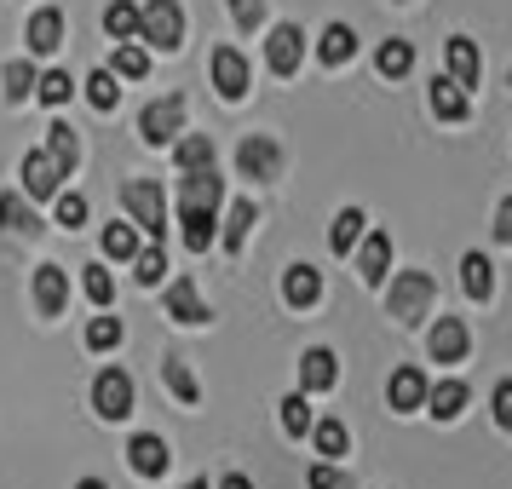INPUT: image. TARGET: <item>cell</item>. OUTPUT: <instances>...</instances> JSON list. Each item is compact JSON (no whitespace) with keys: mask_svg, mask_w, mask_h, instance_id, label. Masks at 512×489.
I'll return each instance as SVG.
<instances>
[{"mask_svg":"<svg viewBox=\"0 0 512 489\" xmlns=\"http://www.w3.org/2000/svg\"><path fill=\"white\" fill-rule=\"evenodd\" d=\"M139 41H150L156 52H173L185 41V12H179V0H144L139 6Z\"/></svg>","mask_w":512,"mask_h":489,"instance_id":"cell-1","label":"cell"},{"mask_svg":"<svg viewBox=\"0 0 512 489\" xmlns=\"http://www.w3.org/2000/svg\"><path fill=\"white\" fill-rule=\"evenodd\" d=\"M121 202H127L133 225H139L150 242H162V231H167V202H162V190L150 185V179H133V185H121Z\"/></svg>","mask_w":512,"mask_h":489,"instance_id":"cell-2","label":"cell"},{"mask_svg":"<svg viewBox=\"0 0 512 489\" xmlns=\"http://www.w3.org/2000/svg\"><path fill=\"white\" fill-rule=\"evenodd\" d=\"M179 133H185V98L179 93L144 104V116H139V139L144 144H173Z\"/></svg>","mask_w":512,"mask_h":489,"instance_id":"cell-3","label":"cell"},{"mask_svg":"<svg viewBox=\"0 0 512 489\" xmlns=\"http://www.w3.org/2000/svg\"><path fill=\"white\" fill-rule=\"evenodd\" d=\"M236 167L248 173V179H277L282 173V144L271 133H254V139L236 144Z\"/></svg>","mask_w":512,"mask_h":489,"instance_id":"cell-4","label":"cell"},{"mask_svg":"<svg viewBox=\"0 0 512 489\" xmlns=\"http://www.w3.org/2000/svg\"><path fill=\"white\" fill-rule=\"evenodd\" d=\"M64 179H70V173L52 162L47 150H29V156H24V196H29V202H52Z\"/></svg>","mask_w":512,"mask_h":489,"instance_id":"cell-5","label":"cell"},{"mask_svg":"<svg viewBox=\"0 0 512 489\" xmlns=\"http://www.w3.org/2000/svg\"><path fill=\"white\" fill-rule=\"evenodd\" d=\"M93 403H98V415L104 420H127L133 415V380L121 369H104L93 380Z\"/></svg>","mask_w":512,"mask_h":489,"instance_id":"cell-6","label":"cell"},{"mask_svg":"<svg viewBox=\"0 0 512 489\" xmlns=\"http://www.w3.org/2000/svg\"><path fill=\"white\" fill-rule=\"evenodd\" d=\"M426 305H432V277H426V271H403V277L392 282V317L415 323Z\"/></svg>","mask_w":512,"mask_h":489,"instance_id":"cell-7","label":"cell"},{"mask_svg":"<svg viewBox=\"0 0 512 489\" xmlns=\"http://www.w3.org/2000/svg\"><path fill=\"white\" fill-rule=\"evenodd\" d=\"M466 351H472L466 317H438L432 323V363H466Z\"/></svg>","mask_w":512,"mask_h":489,"instance_id":"cell-8","label":"cell"},{"mask_svg":"<svg viewBox=\"0 0 512 489\" xmlns=\"http://www.w3.org/2000/svg\"><path fill=\"white\" fill-rule=\"evenodd\" d=\"M300 58H305V35L294 24H282V29L265 35V64H271L277 75H294L300 70Z\"/></svg>","mask_w":512,"mask_h":489,"instance_id":"cell-9","label":"cell"},{"mask_svg":"<svg viewBox=\"0 0 512 489\" xmlns=\"http://www.w3.org/2000/svg\"><path fill=\"white\" fill-rule=\"evenodd\" d=\"M213 87H219V98H248V58L236 47H219L213 52Z\"/></svg>","mask_w":512,"mask_h":489,"instance_id":"cell-10","label":"cell"},{"mask_svg":"<svg viewBox=\"0 0 512 489\" xmlns=\"http://www.w3.org/2000/svg\"><path fill=\"white\" fill-rule=\"evenodd\" d=\"M426 392H432V380H426L415 363H403V369L392 374V386H386V397H392L397 415H415V409H426Z\"/></svg>","mask_w":512,"mask_h":489,"instance_id":"cell-11","label":"cell"},{"mask_svg":"<svg viewBox=\"0 0 512 489\" xmlns=\"http://www.w3.org/2000/svg\"><path fill=\"white\" fill-rule=\"evenodd\" d=\"M167 461H173V455H167V443L156 438V432H139V438H127V466H133L139 478H162Z\"/></svg>","mask_w":512,"mask_h":489,"instance_id":"cell-12","label":"cell"},{"mask_svg":"<svg viewBox=\"0 0 512 489\" xmlns=\"http://www.w3.org/2000/svg\"><path fill=\"white\" fill-rule=\"evenodd\" d=\"M282 300L294 305V311H311V305L323 300V271H317V265H288V277H282Z\"/></svg>","mask_w":512,"mask_h":489,"instance_id":"cell-13","label":"cell"},{"mask_svg":"<svg viewBox=\"0 0 512 489\" xmlns=\"http://www.w3.org/2000/svg\"><path fill=\"white\" fill-rule=\"evenodd\" d=\"M24 41H29V52H35V58H52V52L64 47V12H58V6L35 12V18H29V29H24Z\"/></svg>","mask_w":512,"mask_h":489,"instance_id":"cell-14","label":"cell"},{"mask_svg":"<svg viewBox=\"0 0 512 489\" xmlns=\"http://www.w3.org/2000/svg\"><path fill=\"white\" fill-rule=\"evenodd\" d=\"M334 380H340V357L328 346H311L300 357V392H328Z\"/></svg>","mask_w":512,"mask_h":489,"instance_id":"cell-15","label":"cell"},{"mask_svg":"<svg viewBox=\"0 0 512 489\" xmlns=\"http://www.w3.org/2000/svg\"><path fill=\"white\" fill-rule=\"evenodd\" d=\"M357 265H363V282H386L392 277V236L386 231H374V236H363V242H357Z\"/></svg>","mask_w":512,"mask_h":489,"instance_id":"cell-16","label":"cell"},{"mask_svg":"<svg viewBox=\"0 0 512 489\" xmlns=\"http://www.w3.org/2000/svg\"><path fill=\"white\" fill-rule=\"evenodd\" d=\"M466 110H472V93H466L455 75H438V81H432V116L438 121H466Z\"/></svg>","mask_w":512,"mask_h":489,"instance_id":"cell-17","label":"cell"},{"mask_svg":"<svg viewBox=\"0 0 512 489\" xmlns=\"http://www.w3.org/2000/svg\"><path fill=\"white\" fill-rule=\"evenodd\" d=\"M35 305H41L47 317H58V311L70 305V277H64L58 265H41V271H35Z\"/></svg>","mask_w":512,"mask_h":489,"instance_id":"cell-18","label":"cell"},{"mask_svg":"<svg viewBox=\"0 0 512 489\" xmlns=\"http://www.w3.org/2000/svg\"><path fill=\"white\" fill-rule=\"evenodd\" d=\"M167 317H173V323H208V305L190 288V277L167 282Z\"/></svg>","mask_w":512,"mask_h":489,"instance_id":"cell-19","label":"cell"},{"mask_svg":"<svg viewBox=\"0 0 512 489\" xmlns=\"http://www.w3.org/2000/svg\"><path fill=\"white\" fill-rule=\"evenodd\" d=\"M443 58H449V75H455V81H461L466 93H472V87H478V70H484V58H478V47H472L466 35H455V41L443 47Z\"/></svg>","mask_w":512,"mask_h":489,"instance_id":"cell-20","label":"cell"},{"mask_svg":"<svg viewBox=\"0 0 512 489\" xmlns=\"http://www.w3.org/2000/svg\"><path fill=\"white\" fill-rule=\"evenodd\" d=\"M213 213L219 208V179H213V167L208 173H185V196H179V213Z\"/></svg>","mask_w":512,"mask_h":489,"instance_id":"cell-21","label":"cell"},{"mask_svg":"<svg viewBox=\"0 0 512 489\" xmlns=\"http://www.w3.org/2000/svg\"><path fill=\"white\" fill-rule=\"evenodd\" d=\"M461 409H466V380H438L426 392V415L432 420H455Z\"/></svg>","mask_w":512,"mask_h":489,"instance_id":"cell-22","label":"cell"},{"mask_svg":"<svg viewBox=\"0 0 512 489\" xmlns=\"http://www.w3.org/2000/svg\"><path fill=\"white\" fill-rule=\"evenodd\" d=\"M116 81H121L116 70H93L87 81H81V93H87V104H93L98 116H110V110L121 104V87H116Z\"/></svg>","mask_w":512,"mask_h":489,"instance_id":"cell-23","label":"cell"},{"mask_svg":"<svg viewBox=\"0 0 512 489\" xmlns=\"http://www.w3.org/2000/svg\"><path fill=\"white\" fill-rule=\"evenodd\" d=\"M162 380H167V392L179 397L185 409H196V403H202V386H196V374H190L179 357H162Z\"/></svg>","mask_w":512,"mask_h":489,"instance_id":"cell-24","label":"cell"},{"mask_svg":"<svg viewBox=\"0 0 512 489\" xmlns=\"http://www.w3.org/2000/svg\"><path fill=\"white\" fill-rule=\"evenodd\" d=\"M461 288L472 300H489V294H495V265H489L484 254H466L461 259Z\"/></svg>","mask_w":512,"mask_h":489,"instance_id":"cell-25","label":"cell"},{"mask_svg":"<svg viewBox=\"0 0 512 489\" xmlns=\"http://www.w3.org/2000/svg\"><path fill=\"white\" fill-rule=\"evenodd\" d=\"M173 162H179V173H208L213 167V144L202 139V133H185V139L173 144Z\"/></svg>","mask_w":512,"mask_h":489,"instance_id":"cell-26","label":"cell"},{"mask_svg":"<svg viewBox=\"0 0 512 489\" xmlns=\"http://www.w3.org/2000/svg\"><path fill=\"white\" fill-rule=\"evenodd\" d=\"M363 225H369V219H363V208H340V213H334V231H328L334 254H351V248L363 242Z\"/></svg>","mask_w":512,"mask_h":489,"instance_id":"cell-27","label":"cell"},{"mask_svg":"<svg viewBox=\"0 0 512 489\" xmlns=\"http://www.w3.org/2000/svg\"><path fill=\"white\" fill-rule=\"evenodd\" d=\"M179 236H185L190 254H202V248H213V236H219V225H213V213H179Z\"/></svg>","mask_w":512,"mask_h":489,"instance_id":"cell-28","label":"cell"},{"mask_svg":"<svg viewBox=\"0 0 512 489\" xmlns=\"http://www.w3.org/2000/svg\"><path fill=\"white\" fill-rule=\"evenodd\" d=\"M351 52H357V35H351V24H328L323 41H317V58H323V64H346Z\"/></svg>","mask_w":512,"mask_h":489,"instance_id":"cell-29","label":"cell"},{"mask_svg":"<svg viewBox=\"0 0 512 489\" xmlns=\"http://www.w3.org/2000/svg\"><path fill=\"white\" fill-rule=\"evenodd\" d=\"M104 29H110L116 41H133V35H139V6H133V0H110V6H104Z\"/></svg>","mask_w":512,"mask_h":489,"instance_id":"cell-30","label":"cell"},{"mask_svg":"<svg viewBox=\"0 0 512 489\" xmlns=\"http://www.w3.org/2000/svg\"><path fill=\"white\" fill-rule=\"evenodd\" d=\"M162 277H167V254H162V242H150L144 254H133V282H139V288H156Z\"/></svg>","mask_w":512,"mask_h":489,"instance_id":"cell-31","label":"cell"},{"mask_svg":"<svg viewBox=\"0 0 512 489\" xmlns=\"http://www.w3.org/2000/svg\"><path fill=\"white\" fill-rule=\"evenodd\" d=\"M311 443L334 461V455H346V449H351V432L340 426V420H311Z\"/></svg>","mask_w":512,"mask_h":489,"instance_id":"cell-32","label":"cell"},{"mask_svg":"<svg viewBox=\"0 0 512 489\" xmlns=\"http://www.w3.org/2000/svg\"><path fill=\"white\" fill-rule=\"evenodd\" d=\"M374 64H380V75H386V81H397V75H409V70H415V47H409V41H386Z\"/></svg>","mask_w":512,"mask_h":489,"instance_id":"cell-33","label":"cell"},{"mask_svg":"<svg viewBox=\"0 0 512 489\" xmlns=\"http://www.w3.org/2000/svg\"><path fill=\"white\" fill-rule=\"evenodd\" d=\"M110 70H116L121 81H144V75H150V52L133 47V41H121V47H116V64H110Z\"/></svg>","mask_w":512,"mask_h":489,"instance_id":"cell-34","label":"cell"},{"mask_svg":"<svg viewBox=\"0 0 512 489\" xmlns=\"http://www.w3.org/2000/svg\"><path fill=\"white\" fill-rule=\"evenodd\" d=\"M248 225H254V202H236L231 219H225V231H219V242H225L231 254H242V242H248Z\"/></svg>","mask_w":512,"mask_h":489,"instance_id":"cell-35","label":"cell"},{"mask_svg":"<svg viewBox=\"0 0 512 489\" xmlns=\"http://www.w3.org/2000/svg\"><path fill=\"white\" fill-rule=\"evenodd\" d=\"M47 156H52L58 167H64V173H75V156H81V150H75V127H64V121H52Z\"/></svg>","mask_w":512,"mask_h":489,"instance_id":"cell-36","label":"cell"},{"mask_svg":"<svg viewBox=\"0 0 512 489\" xmlns=\"http://www.w3.org/2000/svg\"><path fill=\"white\" fill-rule=\"evenodd\" d=\"M282 432H288V438H305V432H311V403H305V392L282 397Z\"/></svg>","mask_w":512,"mask_h":489,"instance_id":"cell-37","label":"cell"},{"mask_svg":"<svg viewBox=\"0 0 512 489\" xmlns=\"http://www.w3.org/2000/svg\"><path fill=\"white\" fill-rule=\"evenodd\" d=\"M0 93H6V104L29 98L35 93V70H29V64H6V70H0Z\"/></svg>","mask_w":512,"mask_h":489,"instance_id":"cell-38","label":"cell"},{"mask_svg":"<svg viewBox=\"0 0 512 489\" xmlns=\"http://www.w3.org/2000/svg\"><path fill=\"white\" fill-rule=\"evenodd\" d=\"M0 231H35L29 196H0Z\"/></svg>","mask_w":512,"mask_h":489,"instance_id":"cell-39","label":"cell"},{"mask_svg":"<svg viewBox=\"0 0 512 489\" xmlns=\"http://www.w3.org/2000/svg\"><path fill=\"white\" fill-rule=\"evenodd\" d=\"M104 254L110 259H133L139 254V231H133V225H104Z\"/></svg>","mask_w":512,"mask_h":489,"instance_id":"cell-40","label":"cell"},{"mask_svg":"<svg viewBox=\"0 0 512 489\" xmlns=\"http://www.w3.org/2000/svg\"><path fill=\"white\" fill-rule=\"evenodd\" d=\"M75 93V81L64 70H47V75H35V98H41V104H64V98Z\"/></svg>","mask_w":512,"mask_h":489,"instance_id":"cell-41","label":"cell"},{"mask_svg":"<svg viewBox=\"0 0 512 489\" xmlns=\"http://www.w3.org/2000/svg\"><path fill=\"white\" fill-rule=\"evenodd\" d=\"M58 225H64V231H81V225H87V196H75V190H64V196H58Z\"/></svg>","mask_w":512,"mask_h":489,"instance_id":"cell-42","label":"cell"},{"mask_svg":"<svg viewBox=\"0 0 512 489\" xmlns=\"http://www.w3.org/2000/svg\"><path fill=\"white\" fill-rule=\"evenodd\" d=\"M87 346L93 351H116L121 346V323L116 317H93V323H87Z\"/></svg>","mask_w":512,"mask_h":489,"instance_id":"cell-43","label":"cell"},{"mask_svg":"<svg viewBox=\"0 0 512 489\" xmlns=\"http://www.w3.org/2000/svg\"><path fill=\"white\" fill-rule=\"evenodd\" d=\"M81 288H87V300H93V305H110V300H116V282H110V271H104V265H87Z\"/></svg>","mask_w":512,"mask_h":489,"instance_id":"cell-44","label":"cell"},{"mask_svg":"<svg viewBox=\"0 0 512 489\" xmlns=\"http://www.w3.org/2000/svg\"><path fill=\"white\" fill-rule=\"evenodd\" d=\"M231 18H236V29H259V18H265V0H231Z\"/></svg>","mask_w":512,"mask_h":489,"instance_id":"cell-45","label":"cell"},{"mask_svg":"<svg viewBox=\"0 0 512 489\" xmlns=\"http://www.w3.org/2000/svg\"><path fill=\"white\" fill-rule=\"evenodd\" d=\"M305 484H311V489H346V478H340L328 461H317L311 472H305Z\"/></svg>","mask_w":512,"mask_h":489,"instance_id":"cell-46","label":"cell"},{"mask_svg":"<svg viewBox=\"0 0 512 489\" xmlns=\"http://www.w3.org/2000/svg\"><path fill=\"white\" fill-rule=\"evenodd\" d=\"M495 420L512 432V380H501V386H495Z\"/></svg>","mask_w":512,"mask_h":489,"instance_id":"cell-47","label":"cell"},{"mask_svg":"<svg viewBox=\"0 0 512 489\" xmlns=\"http://www.w3.org/2000/svg\"><path fill=\"white\" fill-rule=\"evenodd\" d=\"M495 242H507V248H512V196L495 208Z\"/></svg>","mask_w":512,"mask_h":489,"instance_id":"cell-48","label":"cell"},{"mask_svg":"<svg viewBox=\"0 0 512 489\" xmlns=\"http://www.w3.org/2000/svg\"><path fill=\"white\" fill-rule=\"evenodd\" d=\"M219 489H254V484H248L242 472H225V478H219Z\"/></svg>","mask_w":512,"mask_h":489,"instance_id":"cell-49","label":"cell"},{"mask_svg":"<svg viewBox=\"0 0 512 489\" xmlns=\"http://www.w3.org/2000/svg\"><path fill=\"white\" fill-rule=\"evenodd\" d=\"M75 489H104V478H81V484H75Z\"/></svg>","mask_w":512,"mask_h":489,"instance_id":"cell-50","label":"cell"},{"mask_svg":"<svg viewBox=\"0 0 512 489\" xmlns=\"http://www.w3.org/2000/svg\"><path fill=\"white\" fill-rule=\"evenodd\" d=\"M185 489H208V478H190V484Z\"/></svg>","mask_w":512,"mask_h":489,"instance_id":"cell-51","label":"cell"},{"mask_svg":"<svg viewBox=\"0 0 512 489\" xmlns=\"http://www.w3.org/2000/svg\"><path fill=\"white\" fill-rule=\"evenodd\" d=\"M507 87H512V70H507Z\"/></svg>","mask_w":512,"mask_h":489,"instance_id":"cell-52","label":"cell"}]
</instances>
